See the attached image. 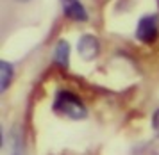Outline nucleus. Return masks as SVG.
Segmentation results:
<instances>
[{
    "mask_svg": "<svg viewBox=\"0 0 159 155\" xmlns=\"http://www.w3.org/2000/svg\"><path fill=\"white\" fill-rule=\"evenodd\" d=\"M54 111L61 116H66L70 120H84L88 116L86 105L82 100L70 91H59L54 102Z\"/></svg>",
    "mask_w": 159,
    "mask_h": 155,
    "instance_id": "obj_1",
    "label": "nucleus"
},
{
    "mask_svg": "<svg viewBox=\"0 0 159 155\" xmlns=\"http://www.w3.org/2000/svg\"><path fill=\"white\" fill-rule=\"evenodd\" d=\"M136 38L141 43H154L157 38V16L156 14H148L143 16L136 29Z\"/></svg>",
    "mask_w": 159,
    "mask_h": 155,
    "instance_id": "obj_2",
    "label": "nucleus"
},
{
    "mask_svg": "<svg viewBox=\"0 0 159 155\" xmlns=\"http://www.w3.org/2000/svg\"><path fill=\"white\" fill-rule=\"evenodd\" d=\"M77 50H79V54L82 59H86V61H91L95 57L98 55V50H100V45H98V39L91 34H86L82 36L77 43Z\"/></svg>",
    "mask_w": 159,
    "mask_h": 155,
    "instance_id": "obj_3",
    "label": "nucleus"
},
{
    "mask_svg": "<svg viewBox=\"0 0 159 155\" xmlns=\"http://www.w3.org/2000/svg\"><path fill=\"white\" fill-rule=\"evenodd\" d=\"M61 6H63V11L68 18H72L75 21L88 20V11L80 4V0H61Z\"/></svg>",
    "mask_w": 159,
    "mask_h": 155,
    "instance_id": "obj_4",
    "label": "nucleus"
},
{
    "mask_svg": "<svg viewBox=\"0 0 159 155\" xmlns=\"http://www.w3.org/2000/svg\"><path fill=\"white\" fill-rule=\"evenodd\" d=\"M68 59H70V45L66 41H59L54 48V63L61 68H68Z\"/></svg>",
    "mask_w": 159,
    "mask_h": 155,
    "instance_id": "obj_5",
    "label": "nucleus"
},
{
    "mask_svg": "<svg viewBox=\"0 0 159 155\" xmlns=\"http://www.w3.org/2000/svg\"><path fill=\"white\" fill-rule=\"evenodd\" d=\"M11 150H9V155H25V146H23V137L22 132L18 128H13L11 130Z\"/></svg>",
    "mask_w": 159,
    "mask_h": 155,
    "instance_id": "obj_6",
    "label": "nucleus"
},
{
    "mask_svg": "<svg viewBox=\"0 0 159 155\" xmlns=\"http://www.w3.org/2000/svg\"><path fill=\"white\" fill-rule=\"evenodd\" d=\"M0 78H2V91H6L11 84V78H13V66L7 61H2L0 63Z\"/></svg>",
    "mask_w": 159,
    "mask_h": 155,
    "instance_id": "obj_7",
    "label": "nucleus"
},
{
    "mask_svg": "<svg viewBox=\"0 0 159 155\" xmlns=\"http://www.w3.org/2000/svg\"><path fill=\"white\" fill-rule=\"evenodd\" d=\"M152 127H154V130L159 134V109L154 113V118H152Z\"/></svg>",
    "mask_w": 159,
    "mask_h": 155,
    "instance_id": "obj_8",
    "label": "nucleus"
},
{
    "mask_svg": "<svg viewBox=\"0 0 159 155\" xmlns=\"http://www.w3.org/2000/svg\"><path fill=\"white\" fill-rule=\"evenodd\" d=\"M16 2H29V0H16Z\"/></svg>",
    "mask_w": 159,
    "mask_h": 155,
    "instance_id": "obj_9",
    "label": "nucleus"
}]
</instances>
